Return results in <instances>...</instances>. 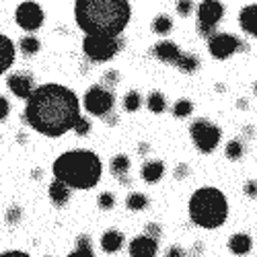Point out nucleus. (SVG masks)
<instances>
[{
	"instance_id": "4be33fe9",
	"label": "nucleus",
	"mask_w": 257,
	"mask_h": 257,
	"mask_svg": "<svg viewBox=\"0 0 257 257\" xmlns=\"http://www.w3.org/2000/svg\"><path fill=\"white\" fill-rule=\"evenodd\" d=\"M95 253H93V245H91V239L89 237H82L76 241V247H74V251L70 253V257H93Z\"/></svg>"
},
{
	"instance_id": "58836bf2",
	"label": "nucleus",
	"mask_w": 257,
	"mask_h": 257,
	"mask_svg": "<svg viewBox=\"0 0 257 257\" xmlns=\"http://www.w3.org/2000/svg\"><path fill=\"white\" fill-rule=\"evenodd\" d=\"M169 257H181L183 255V249L181 247H169Z\"/></svg>"
},
{
	"instance_id": "1a4fd4ad",
	"label": "nucleus",
	"mask_w": 257,
	"mask_h": 257,
	"mask_svg": "<svg viewBox=\"0 0 257 257\" xmlns=\"http://www.w3.org/2000/svg\"><path fill=\"white\" fill-rule=\"evenodd\" d=\"M208 50L214 60H226L230 58L237 50H243L245 46L241 44L239 37H234L230 33H212L208 37Z\"/></svg>"
},
{
	"instance_id": "6e6552de",
	"label": "nucleus",
	"mask_w": 257,
	"mask_h": 257,
	"mask_svg": "<svg viewBox=\"0 0 257 257\" xmlns=\"http://www.w3.org/2000/svg\"><path fill=\"white\" fill-rule=\"evenodd\" d=\"M115 97L111 91H107V87H91L84 95V109H87L91 115L103 117L113 109Z\"/></svg>"
},
{
	"instance_id": "6ab92c4d",
	"label": "nucleus",
	"mask_w": 257,
	"mask_h": 257,
	"mask_svg": "<svg viewBox=\"0 0 257 257\" xmlns=\"http://www.w3.org/2000/svg\"><path fill=\"white\" fill-rule=\"evenodd\" d=\"M228 249H230L232 255H247L251 251V237L245 232L232 234L230 241H228Z\"/></svg>"
},
{
	"instance_id": "0eeeda50",
	"label": "nucleus",
	"mask_w": 257,
	"mask_h": 257,
	"mask_svg": "<svg viewBox=\"0 0 257 257\" xmlns=\"http://www.w3.org/2000/svg\"><path fill=\"white\" fill-rule=\"evenodd\" d=\"M222 17H224L222 3H218V0H204L198 7V33L208 39L212 33H216V25L220 23Z\"/></svg>"
},
{
	"instance_id": "f03ea898",
	"label": "nucleus",
	"mask_w": 257,
	"mask_h": 257,
	"mask_svg": "<svg viewBox=\"0 0 257 257\" xmlns=\"http://www.w3.org/2000/svg\"><path fill=\"white\" fill-rule=\"evenodd\" d=\"M74 17L87 35L117 37L130 23L132 9L127 0H76Z\"/></svg>"
},
{
	"instance_id": "c85d7f7f",
	"label": "nucleus",
	"mask_w": 257,
	"mask_h": 257,
	"mask_svg": "<svg viewBox=\"0 0 257 257\" xmlns=\"http://www.w3.org/2000/svg\"><path fill=\"white\" fill-rule=\"evenodd\" d=\"M191 111H194V103L187 101V99H179L173 105V115L175 117H187V115H191Z\"/></svg>"
},
{
	"instance_id": "72a5a7b5",
	"label": "nucleus",
	"mask_w": 257,
	"mask_h": 257,
	"mask_svg": "<svg viewBox=\"0 0 257 257\" xmlns=\"http://www.w3.org/2000/svg\"><path fill=\"white\" fill-rule=\"evenodd\" d=\"M9 111H11V103H9V99L0 95V121H3V119H7Z\"/></svg>"
},
{
	"instance_id": "cd10ccee",
	"label": "nucleus",
	"mask_w": 257,
	"mask_h": 257,
	"mask_svg": "<svg viewBox=\"0 0 257 257\" xmlns=\"http://www.w3.org/2000/svg\"><path fill=\"white\" fill-rule=\"evenodd\" d=\"M243 155H245V146H243L241 140H230V142L226 144V157H228L230 161H239Z\"/></svg>"
},
{
	"instance_id": "f704fd0d",
	"label": "nucleus",
	"mask_w": 257,
	"mask_h": 257,
	"mask_svg": "<svg viewBox=\"0 0 257 257\" xmlns=\"http://www.w3.org/2000/svg\"><path fill=\"white\" fill-rule=\"evenodd\" d=\"M146 234L148 237H153V239H159L161 237V226L159 224H148L146 226Z\"/></svg>"
},
{
	"instance_id": "dca6fc26",
	"label": "nucleus",
	"mask_w": 257,
	"mask_h": 257,
	"mask_svg": "<svg viewBox=\"0 0 257 257\" xmlns=\"http://www.w3.org/2000/svg\"><path fill=\"white\" fill-rule=\"evenodd\" d=\"M179 54L181 52H179V48L173 44V41H161V44L155 46V56L161 62H167V64H175Z\"/></svg>"
},
{
	"instance_id": "20e7f679",
	"label": "nucleus",
	"mask_w": 257,
	"mask_h": 257,
	"mask_svg": "<svg viewBox=\"0 0 257 257\" xmlns=\"http://www.w3.org/2000/svg\"><path fill=\"white\" fill-rule=\"evenodd\" d=\"M187 210H189V218L194 220V224L202 228H218L224 224L228 216V202L220 189L200 187L191 196Z\"/></svg>"
},
{
	"instance_id": "f8f14e48",
	"label": "nucleus",
	"mask_w": 257,
	"mask_h": 257,
	"mask_svg": "<svg viewBox=\"0 0 257 257\" xmlns=\"http://www.w3.org/2000/svg\"><path fill=\"white\" fill-rule=\"evenodd\" d=\"M157 253H159V243H157V239L148 237V234L136 237L130 243V255L132 257H155Z\"/></svg>"
},
{
	"instance_id": "5701e85b",
	"label": "nucleus",
	"mask_w": 257,
	"mask_h": 257,
	"mask_svg": "<svg viewBox=\"0 0 257 257\" xmlns=\"http://www.w3.org/2000/svg\"><path fill=\"white\" fill-rule=\"evenodd\" d=\"M171 29H173V21H171L167 15L155 17V21H153V31H155L157 35H167V33H171Z\"/></svg>"
},
{
	"instance_id": "bb28decb",
	"label": "nucleus",
	"mask_w": 257,
	"mask_h": 257,
	"mask_svg": "<svg viewBox=\"0 0 257 257\" xmlns=\"http://www.w3.org/2000/svg\"><path fill=\"white\" fill-rule=\"evenodd\" d=\"M21 52H23L25 56H33V54H37L39 52V39L37 37H33V35H27V37H23L21 39Z\"/></svg>"
},
{
	"instance_id": "412c9836",
	"label": "nucleus",
	"mask_w": 257,
	"mask_h": 257,
	"mask_svg": "<svg viewBox=\"0 0 257 257\" xmlns=\"http://www.w3.org/2000/svg\"><path fill=\"white\" fill-rule=\"evenodd\" d=\"M175 64H177V68L185 74H194L200 68V60H198L196 54H179Z\"/></svg>"
},
{
	"instance_id": "e433bc0d",
	"label": "nucleus",
	"mask_w": 257,
	"mask_h": 257,
	"mask_svg": "<svg viewBox=\"0 0 257 257\" xmlns=\"http://www.w3.org/2000/svg\"><path fill=\"white\" fill-rule=\"evenodd\" d=\"M187 175H189V167L187 165H179L177 171H175V179H183Z\"/></svg>"
},
{
	"instance_id": "ea45409f",
	"label": "nucleus",
	"mask_w": 257,
	"mask_h": 257,
	"mask_svg": "<svg viewBox=\"0 0 257 257\" xmlns=\"http://www.w3.org/2000/svg\"><path fill=\"white\" fill-rule=\"evenodd\" d=\"M0 257H29V255L23 253V251H7V253H3Z\"/></svg>"
},
{
	"instance_id": "2f4dec72",
	"label": "nucleus",
	"mask_w": 257,
	"mask_h": 257,
	"mask_svg": "<svg viewBox=\"0 0 257 257\" xmlns=\"http://www.w3.org/2000/svg\"><path fill=\"white\" fill-rule=\"evenodd\" d=\"M21 216H23V210H21L17 204L7 210V222H9V224H17V222L21 220Z\"/></svg>"
},
{
	"instance_id": "4c0bfd02",
	"label": "nucleus",
	"mask_w": 257,
	"mask_h": 257,
	"mask_svg": "<svg viewBox=\"0 0 257 257\" xmlns=\"http://www.w3.org/2000/svg\"><path fill=\"white\" fill-rule=\"evenodd\" d=\"M245 194L255 200V194H257V191H255V181H247L245 183Z\"/></svg>"
},
{
	"instance_id": "9d476101",
	"label": "nucleus",
	"mask_w": 257,
	"mask_h": 257,
	"mask_svg": "<svg viewBox=\"0 0 257 257\" xmlns=\"http://www.w3.org/2000/svg\"><path fill=\"white\" fill-rule=\"evenodd\" d=\"M15 19H17V25L25 31H37L41 25H44V11L37 3H21L17 7V13H15Z\"/></svg>"
},
{
	"instance_id": "4468645a",
	"label": "nucleus",
	"mask_w": 257,
	"mask_h": 257,
	"mask_svg": "<svg viewBox=\"0 0 257 257\" xmlns=\"http://www.w3.org/2000/svg\"><path fill=\"white\" fill-rule=\"evenodd\" d=\"M15 62V46L13 41L0 33V74H5Z\"/></svg>"
},
{
	"instance_id": "473e14b6",
	"label": "nucleus",
	"mask_w": 257,
	"mask_h": 257,
	"mask_svg": "<svg viewBox=\"0 0 257 257\" xmlns=\"http://www.w3.org/2000/svg\"><path fill=\"white\" fill-rule=\"evenodd\" d=\"M191 11H194V3H191V0H179L177 3V13L181 17H189Z\"/></svg>"
},
{
	"instance_id": "393cba45",
	"label": "nucleus",
	"mask_w": 257,
	"mask_h": 257,
	"mask_svg": "<svg viewBox=\"0 0 257 257\" xmlns=\"http://www.w3.org/2000/svg\"><path fill=\"white\" fill-rule=\"evenodd\" d=\"M140 105H142V97H140L138 91H130V93L123 97V109H125V111L134 113V111L140 109Z\"/></svg>"
},
{
	"instance_id": "a878e982",
	"label": "nucleus",
	"mask_w": 257,
	"mask_h": 257,
	"mask_svg": "<svg viewBox=\"0 0 257 257\" xmlns=\"http://www.w3.org/2000/svg\"><path fill=\"white\" fill-rule=\"evenodd\" d=\"M146 105H148V109H151L153 113H163V111L167 109L165 97H163L161 93H151V95H148V101H146Z\"/></svg>"
},
{
	"instance_id": "a211bd4d",
	"label": "nucleus",
	"mask_w": 257,
	"mask_h": 257,
	"mask_svg": "<svg viewBox=\"0 0 257 257\" xmlns=\"http://www.w3.org/2000/svg\"><path fill=\"white\" fill-rule=\"evenodd\" d=\"M163 173H165V165H163L161 161H148V163H144V167H142V179H144L146 183H157V181H161Z\"/></svg>"
},
{
	"instance_id": "f3484780",
	"label": "nucleus",
	"mask_w": 257,
	"mask_h": 257,
	"mask_svg": "<svg viewBox=\"0 0 257 257\" xmlns=\"http://www.w3.org/2000/svg\"><path fill=\"white\" fill-rule=\"evenodd\" d=\"M123 245V234L119 230H105L103 232V237H101V247L103 251L107 253H115L119 251Z\"/></svg>"
},
{
	"instance_id": "f257e3e1",
	"label": "nucleus",
	"mask_w": 257,
	"mask_h": 257,
	"mask_svg": "<svg viewBox=\"0 0 257 257\" xmlns=\"http://www.w3.org/2000/svg\"><path fill=\"white\" fill-rule=\"evenodd\" d=\"M80 115V103L72 89L50 82L27 97L25 121L35 132L56 138L72 130L74 121Z\"/></svg>"
},
{
	"instance_id": "39448f33",
	"label": "nucleus",
	"mask_w": 257,
	"mask_h": 257,
	"mask_svg": "<svg viewBox=\"0 0 257 257\" xmlns=\"http://www.w3.org/2000/svg\"><path fill=\"white\" fill-rule=\"evenodd\" d=\"M82 52L93 62H109L119 52V41L109 35H87L82 39Z\"/></svg>"
},
{
	"instance_id": "aec40b11",
	"label": "nucleus",
	"mask_w": 257,
	"mask_h": 257,
	"mask_svg": "<svg viewBox=\"0 0 257 257\" xmlns=\"http://www.w3.org/2000/svg\"><path fill=\"white\" fill-rule=\"evenodd\" d=\"M127 171H130V159H127L125 155H117L111 159V173L115 177H119L123 183H127Z\"/></svg>"
},
{
	"instance_id": "2eb2a0df",
	"label": "nucleus",
	"mask_w": 257,
	"mask_h": 257,
	"mask_svg": "<svg viewBox=\"0 0 257 257\" xmlns=\"http://www.w3.org/2000/svg\"><path fill=\"white\" fill-rule=\"evenodd\" d=\"M50 200H52L58 208L66 206L68 200H70V187L64 183V181H60V179H54L52 185H50Z\"/></svg>"
},
{
	"instance_id": "c756f323",
	"label": "nucleus",
	"mask_w": 257,
	"mask_h": 257,
	"mask_svg": "<svg viewBox=\"0 0 257 257\" xmlns=\"http://www.w3.org/2000/svg\"><path fill=\"white\" fill-rule=\"evenodd\" d=\"M72 130H74L78 136L89 134V132H91V121H89L87 117H80V115H78V119H76L74 125H72Z\"/></svg>"
},
{
	"instance_id": "423d86ee",
	"label": "nucleus",
	"mask_w": 257,
	"mask_h": 257,
	"mask_svg": "<svg viewBox=\"0 0 257 257\" xmlns=\"http://www.w3.org/2000/svg\"><path fill=\"white\" fill-rule=\"evenodd\" d=\"M189 134H191V140H194L196 148L204 155L216 151V146L220 144V138H222L220 127L214 125L208 119H196L189 127Z\"/></svg>"
},
{
	"instance_id": "ddd939ff",
	"label": "nucleus",
	"mask_w": 257,
	"mask_h": 257,
	"mask_svg": "<svg viewBox=\"0 0 257 257\" xmlns=\"http://www.w3.org/2000/svg\"><path fill=\"white\" fill-rule=\"evenodd\" d=\"M239 23H241V29L247 35H251V37L257 35V5H249V7H245L241 11Z\"/></svg>"
},
{
	"instance_id": "7c9ffc66",
	"label": "nucleus",
	"mask_w": 257,
	"mask_h": 257,
	"mask_svg": "<svg viewBox=\"0 0 257 257\" xmlns=\"http://www.w3.org/2000/svg\"><path fill=\"white\" fill-rule=\"evenodd\" d=\"M113 206H115L113 194H109V191H103V194L99 196V208H101V210H111Z\"/></svg>"
},
{
	"instance_id": "b1692460",
	"label": "nucleus",
	"mask_w": 257,
	"mask_h": 257,
	"mask_svg": "<svg viewBox=\"0 0 257 257\" xmlns=\"http://www.w3.org/2000/svg\"><path fill=\"white\" fill-rule=\"evenodd\" d=\"M125 206H127V210H134V212H138V210H144V208L148 206V198H146L144 194H138V191H134V194H130V196H127V200H125Z\"/></svg>"
},
{
	"instance_id": "c9c22d12",
	"label": "nucleus",
	"mask_w": 257,
	"mask_h": 257,
	"mask_svg": "<svg viewBox=\"0 0 257 257\" xmlns=\"http://www.w3.org/2000/svg\"><path fill=\"white\" fill-rule=\"evenodd\" d=\"M103 82H105V87H109V84H115V82H117V72H115V70H109V72L103 76Z\"/></svg>"
},
{
	"instance_id": "9b49d317",
	"label": "nucleus",
	"mask_w": 257,
	"mask_h": 257,
	"mask_svg": "<svg viewBox=\"0 0 257 257\" xmlns=\"http://www.w3.org/2000/svg\"><path fill=\"white\" fill-rule=\"evenodd\" d=\"M9 89L13 91L15 97L27 99V97L33 93V78H31L29 74H23V72L11 74V76H9Z\"/></svg>"
},
{
	"instance_id": "7ed1b4c3",
	"label": "nucleus",
	"mask_w": 257,
	"mask_h": 257,
	"mask_svg": "<svg viewBox=\"0 0 257 257\" xmlns=\"http://www.w3.org/2000/svg\"><path fill=\"white\" fill-rule=\"evenodd\" d=\"M54 177L74 189H91L99 183L103 165L93 151H68L54 161Z\"/></svg>"
}]
</instances>
